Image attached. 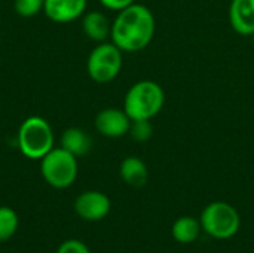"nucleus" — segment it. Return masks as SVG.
I'll return each instance as SVG.
<instances>
[{
	"label": "nucleus",
	"instance_id": "obj_1",
	"mask_svg": "<svg viewBox=\"0 0 254 253\" xmlns=\"http://www.w3.org/2000/svg\"><path fill=\"white\" fill-rule=\"evenodd\" d=\"M155 36V16L152 10L140 3H134L118 12L112 22V42L122 52H137L144 49Z\"/></svg>",
	"mask_w": 254,
	"mask_h": 253
},
{
	"label": "nucleus",
	"instance_id": "obj_2",
	"mask_svg": "<svg viewBox=\"0 0 254 253\" xmlns=\"http://www.w3.org/2000/svg\"><path fill=\"white\" fill-rule=\"evenodd\" d=\"M165 92L162 86L155 81H138L127 92L124 100V110L131 118L137 119H152L164 107Z\"/></svg>",
	"mask_w": 254,
	"mask_h": 253
},
{
	"label": "nucleus",
	"instance_id": "obj_3",
	"mask_svg": "<svg viewBox=\"0 0 254 253\" xmlns=\"http://www.w3.org/2000/svg\"><path fill=\"white\" fill-rule=\"evenodd\" d=\"M54 131L42 116L27 118L18 130V148L28 160H42L54 149Z\"/></svg>",
	"mask_w": 254,
	"mask_h": 253
},
{
	"label": "nucleus",
	"instance_id": "obj_4",
	"mask_svg": "<svg viewBox=\"0 0 254 253\" xmlns=\"http://www.w3.org/2000/svg\"><path fill=\"white\" fill-rule=\"evenodd\" d=\"M40 173L52 188L65 189L77 177V157L61 146L54 148L40 160Z\"/></svg>",
	"mask_w": 254,
	"mask_h": 253
},
{
	"label": "nucleus",
	"instance_id": "obj_5",
	"mask_svg": "<svg viewBox=\"0 0 254 253\" xmlns=\"http://www.w3.org/2000/svg\"><path fill=\"white\" fill-rule=\"evenodd\" d=\"M202 230L216 240L232 239L241 225V219L234 206L225 201L210 203L201 213Z\"/></svg>",
	"mask_w": 254,
	"mask_h": 253
},
{
	"label": "nucleus",
	"instance_id": "obj_6",
	"mask_svg": "<svg viewBox=\"0 0 254 253\" xmlns=\"http://www.w3.org/2000/svg\"><path fill=\"white\" fill-rule=\"evenodd\" d=\"M122 51L113 42L98 43L89 54L86 70L89 78L97 84L112 82L122 70Z\"/></svg>",
	"mask_w": 254,
	"mask_h": 253
},
{
	"label": "nucleus",
	"instance_id": "obj_7",
	"mask_svg": "<svg viewBox=\"0 0 254 253\" xmlns=\"http://www.w3.org/2000/svg\"><path fill=\"white\" fill-rule=\"evenodd\" d=\"M112 209L110 198L100 191H85L74 200V212L79 218L97 222L104 219Z\"/></svg>",
	"mask_w": 254,
	"mask_h": 253
},
{
	"label": "nucleus",
	"instance_id": "obj_8",
	"mask_svg": "<svg viewBox=\"0 0 254 253\" xmlns=\"http://www.w3.org/2000/svg\"><path fill=\"white\" fill-rule=\"evenodd\" d=\"M95 130L109 139H119L128 134L131 118L124 109L106 107L95 116Z\"/></svg>",
	"mask_w": 254,
	"mask_h": 253
},
{
	"label": "nucleus",
	"instance_id": "obj_9",
	"mask_svg": "<svg viewBox=\"0 0 254 253\" xmlns=\"http://www.w3.org/2000/svg\"><path fill=\"white\" fill-rule=\"evenodd\" d=\"M88 0H45L43 12L54 22H71L85 13Z\"/></svg>",
	"mask_w": 254,
	"mask_h": 253
},
{
	"label": "nucleus",
	"instance_id": "obj_10",
	"mask_svg": "<svg viewBox=\"0 0 254 253\" xmlns=\"http://www.w3.org/2000/svg\"><path fill=\"white\" fill-rule=\"evenodd\" d=\"M229 21L238 34H254V0H232L229 6Z\"/></svg>",
	"mask_w": 254,
	"mask_h": 253
},
{
	"label": "nucleus",
	"instance_id": "obj_11",
	"mask_svg": "<svg viewBox=\"0 0 254 253\" xmlns=\"http://www.w3.org/2000/svg\"><path fill=\"white\" fill-rule=\"evenodd\" d=\"M119 174H121L122 180L132 188L144 186L147 183V179H149L147 166L138 157H127L121 163Z\"/></svg>",
	"mask_w": 254,
	"mask_h": 253
},
{
	"label": "nucleus",
	"instance_id": "obj_12",
	"mask_svg": "<svg viewBox=\"0 0 254 253\" xmlns=\"http://www.w3.org/2000/svg\"><path fill=\"white\" fill-rule=\"evenodd\" d=\"M82 28L91 40L98 43L106 42V39L110 37L112 33V24L109 18L98 10H92L83 15Z\"/></svg>",
	"mask_w": 254,
	"mask_h": 253
},
{
	"label": "nucleus",
	"instance_id": "obj_13",
	"mask_svg": "<svg viewBox=\"0 0 254 253\" xmlns=\"http://www.w3.org/2000/svg\"><path fill=\"white\" fill-rule=\"evenodd\" d=\"M61 148H64L74 157H83L91 151L92 140L85 130L79 127H70L61 134Z\"/></svg>",
	"mask_w": 254,
	"mask_h": 253
},
{
	"label": "nucleus",
	"instance_id": "obj_14",
	"mask_svg": "<svg viewBox=\"0 0 254 253\" xmlns=\"http://www.w3.org/2000/svg\"><path fill=\"white\" fill-rule=\"evenodd\" d=\"M201 222L192 216H182L179 218L171 228V234L173 239L182 245H189L193 243L195 240H198L199 234H201Z\"/></svg>",
	"mask_w": 254,
	"mask_h": 253
},
{
	"label": "nucleus",
	"instance_id": "obj_15",
	"mask_svg": "<svg viewBox=\"0 0 254 253\" xmlns=\"http://www.w3.org/2000/svg\"><path fill=\"white\" fill-rule=\"evenodd\" d=\"M19 218L16 212L7 206H0V242L12 239L18 230Z\"/></svg>",
	"mask_w": 254,
	"mask_h": 253
},
{
	"label": "nucleus",
	"instance_id": "obj_16",
	"mask_svg": "<svg viewBox=\"0 0 254 253\" xmlns=\"http://www.w3.org/2000/svg\"><path fill=\"white\" fill-rule=\"evenodd\" d=\"M128 134L131 136L132 140H135L138 143H144L153 136V125H152V122L149 119L131 121Z\"/></svg>",
	"mask_w": 254,
	"mask_h": 253
},
{
	"label": "nucleus",
	"instance_id": "obj_17",
	"mask_svg": "<svg viewBox=\"0 0 254 253\" xmlns=\"http://www.w3.org/2000/svg\"><path fill=\"white\" fill-rule=\"evenodd\" d=\"M15 12L22 18H31L43 10L45 0H15Z\"/></svg>",
	"mask_w": 254,
	"mask_h": 253
},
{
	"label": "nucleus",
	"instance_id": "obj_18",
	"mask_svg": "<svg viewBox=\"0 0 254 253\" xmlns=\"http://www.w3.org/2000/svg\"><path fill=\"white\" fill-rule=\"evenodd\" d=\"M57 253H91V251L83 242L76 240V239H70V240L63 242L58 246Z\"/></svg>",
	"mask_w": 254,
	"mask_h": 253
},
{
	"label": "nucleus",
	"instance_id": "obj_19",
	"mask_svg": "<svg viewBox=\"0 0 254 253\" xmlns=\"http://www.w3.org/2000/svg\"><path fill=\"white\" fill-rule=\"evenodd\" d=\"M100 3H101L104 7L110 9V10H116V12H119V10H122V9L128 7V6L134 4V3H135V0H100Z\"/></svg>",
	"mask_w": 254,
	"mask_h": 253
}]
</instances>
